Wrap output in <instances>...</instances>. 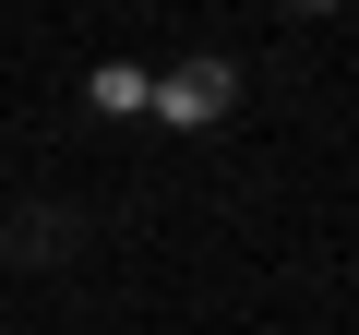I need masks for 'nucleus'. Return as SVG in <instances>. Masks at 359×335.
<instances>
[{"label": "nucleus", "instance_id": "f257e3e1", "mask_svg": "<svg viewBox=\"0 0 359 335\" xmlns=\"http://www.w3.org/2000/svg\"><path fill=\"white\" fill-rule=\"evenodd\" d=\"M72 252H84L72 204H0V264H72Z\"/></svg>", "mask_w": 359, "mask_h": 335}, {"label": "nucleus", "instance_id": "f03ea898", "mask_svg": "<svg viewBox=\"0 0 359 335\" xmlns=\"http://www.w3.org/2000/svg\"><path fill=\"white\" fill-rule=\"evenodd\" d=\"M228 96H240V72H228V60H180L168 84H144V108H168V120H216Z\"/></svg>", "mask_w": 359, "mask_h": 335}]
</instances>
